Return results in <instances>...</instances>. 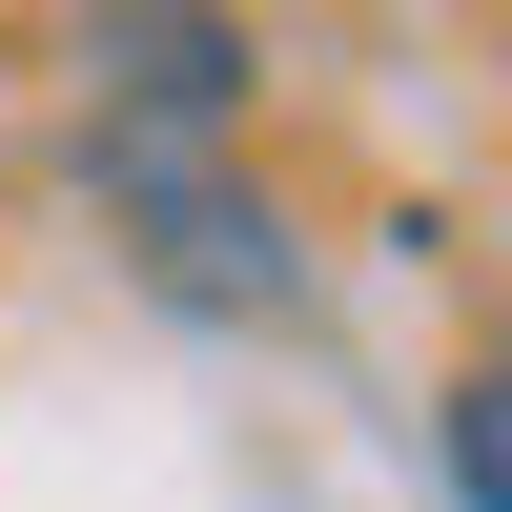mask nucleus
Masks as SVG:
<instances>
[{"label": "nucleus", "mask_w": 512, "mask_h": 512, "mask_svg": "<svg viewBox=\"0 0 512 512\" xmlns=\"http://www.w3.org/2000/svg\"><path fill=\"white\" fill-rule=\"evenodd\" d=\"M82 185H103L123 267H144L164 308H205V328H246V308H287V287H308L287 205L246 185V164H205V144H82Z\"/></svg>", "instance_id": "obj_1"}, {"label": "nucleus", "mask_w": 512, "mask_h": 512, "mask_svg": "<svg viewBox=\"0 0 512 512\" xmlns=\"http://www.w3.org/2000/svg\"><path fill=\"white\" fill-rule=\"evenodd\" d=\"M82 82H103V123L82 144H246V103H267V41H246V0H82Z\"/></svg>", "instance_id": "obj_2"}, {"label": "nucleus", "mask_w": 512, "mask_h": 512, "mask_svg": "<svg viewBox=\"0 0 512 512\" xmlns=\"http://www.w3.org/2000/svg\"><path fill=\"white\" fill-rule=\"evenodd\" d=\"M431 451H451V512H512V451H492V390H451V431H431Z\"/></svg>", "instance_id": "obj_3"}]
</instances>
